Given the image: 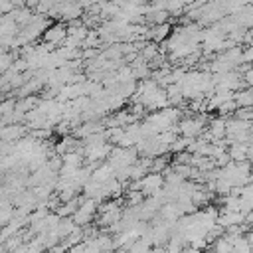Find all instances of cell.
Masks as SVG:
<instances>
[{"label":"cell","mask_w":253,"mask_h":253,"mask_svg":"<svg viewBox=\"0 0 253 253\" xmlns=\"http://www.w3.org/2000/svg\"><path fill=\"white\" fill-rule=\"evenodd\" d=\"M95 211H97V202L83 198V202L79 204V208H77L75 213L71 215V221H73L77 227H85V225H89V223L93 221Z\"/></svg>","instance_id":"1"},{"label":"cell","mask_w":253,"mask_h":253,"mask_svg":"<svg viewBox=\"0 0 253 253\" xmlns=\"http://www.w3.org/2000/svg\"><path fill=\"white\" fill-rule=\"evenodd\" d=\"M42 36H43L45 43H49V45H53V47H55V45H61L63 40H65V36H67V26H65L63 22L49 24Z\"/></svg>","instance_id":"2"},{"label":"cell","mask_w":253,"mask_h":253,"mask_svg":"<svg viewBox=\"0 0 253 253\" xmlns=\"http://www.w3.org/2000/svg\"><path fill=\"white\" fill-rule=\"evenodd\" d=\"M26 136V126L24 125H8V126H4V130H2V138H0V142H18L20 138H24Z\"/></svg>","instance_id":"3"},{"label":"cell","mask_w":253,"mask_h":253,"mask_svg":"<svg viewBox=\"0 0 253 253\" xmlns=\"http://www.w3.org/2000/svg\"><path fill=\"white\" fill-rule=\"evenodd\" d=\"M170 30H172V26H170L168 22H166V24H160V26H152V28H148V32H146V38H148L150 42L158 43V42L168 40Z\"/></svg>","instance_id":"4"},{"label":"cell","mask_w":253,"mask_h":253,"mask_svg":"<svg viewBox=\"0 0 253 253\" xmlns=\"http://www.w3.org/2000/svg\"><path fill=\"white\" fill-rule=\"evenodd\" d=\"M111 178H113V168H111L107 162L97 164V166L91 170V180L97 182V184H105V182H109Z\"/></svg>","instance_id":"5"},{"label":"cell","mask_w":253,"mask_h":253,"mask_svg":"<svg viewBox=\"0 0 253 253\" xmlns=\"http://www.w3.org/2000/svg\"><path fill=\"white\" fill-rule=\"evenodd\" d=\"M233 103H235V107H237V109H251V103H253L251 89L235 91V93H233Z\"/></svg>","instance_id":"6"},{"label":"cell","mask_w":253,"mask_h":253,"mask_svg":"<svg viewBox=\"0 0 253 253\" xmlns=\"http://www.w3.org/2000/svg\"><path fill=\"white\" fill-rule=\"evenodd\" d=\"M61 158V164H67V166H73V168H79L81 166V154L79 152H67V154H63V156H59Z\"/></svg>","instance_id":"7"},{"label":"cell","mask_w":253,"mask_h":253,"mask_svg":"<svg viewBox=\"0 0 253 253\" xmlns=\"http://www.w3.org/2000/svg\"><path fill=\"white\" fill-rule=\"evenodd\" d=\"M14 107H16V99H4V101L0 103V117L10 115V113L14 111Z\"/></svg>","instance_id":"8"},{"label":"cell","mask_w":253,"mask_h":253,"mask_svg":"<svg viewBox=\"0 0 253 253\" xmlns=\"http://www.w3.org/2000/svg\"><path fill=\"white\" fill-rule=\"evenodd\" d=\"M233 119H239V121H247V123H251V109H237V111H235V115H233Z\"/></svg>","instance_id":"9"},{"label":"cell","mask_w":253,"mask_h":253,"mask_svg":"<svg viewBox=\"0 0 253 253\" xmlns=\"http://www.w3.org/2000/svg\"><path fill=\"white\" fill-rule=\"evenodd\" d=\"M16 8V4H12V2H0V14H10L12 10Z\"/></svg>","instance_id":"10"},{"label":"cell","mask_w":253,"mask_h":253,"mask_svg":"<svg viewBox=\"0 0 253 253\" xmlns=\"http://www.w3.org/2000/svg\"><path fill=\"white\" fill-rule=\"evenodd\" d=\"M178 253H200V251H196V249H192V247H188V245H186V247H182Z\"/></svg>","instance_id":"11"},{"label":"cell","mask_w":253,"mask_h":253,"mask_svg":"<svg viewBox=\"0 0 253 253\" xmlns=\"http://www.w3.org/2000/svg\"><path fill=\"white\" fill-rule=\"evenodd\" d=\"M148 253H166V251H164L162 247H152V249H150Z\"/></svg>","instance_id":"12"},{"label":"cell","mask_w":253,"mask_h":253,"mask_svg":"<svg viewBox=\"0 0 253 253\" xmlns=\"http://www.w3.org/2000/svg\"><path fill=\"white\" fill-rule=\"evenodd\" d=\"M2 130H4V125H0V138H2Z\"/></svg>","instance_id":"13"},{"label":"cell","mask_w":253,"mask_h":253,"mask_svg":"<svg viewBox=\"0 0 253 253\" xmlns=\"http://www.w3.org/2000/svg\"><path fill=\"white\" fill-rule=\"evenodd\" d=\"M65 253H71V249H67V251H65Z\"/></svg>","instance_id":"14"}]
</instances>
